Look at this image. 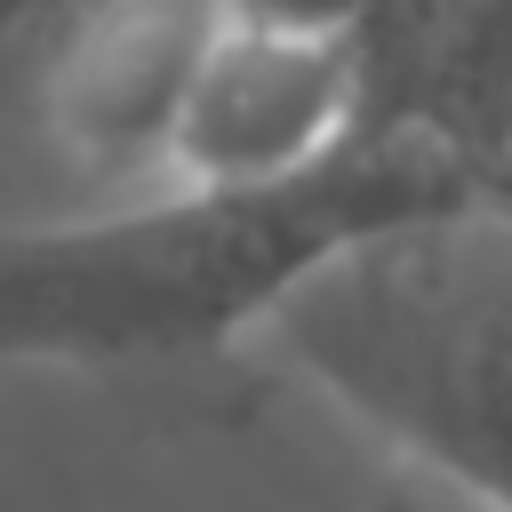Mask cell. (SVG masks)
Masks as SVG:
<instances>
[{"label": "cell", "instance_id": "cell-5", "mask_svg": "<svg viewBox=\"0 0 512 512\" xmlns=\"http://www.w3.org/2000/svg\"><path fill=\"white\" fill-rule=\"evenodd\" d=\"M352 48L368 136H416L472 184L512 152V0H376Z\"/></svg>", "mask_w": 512, "mask_h": 512}, {"label": "cell", "instance_id": "cell-6", "mask_svg": "<svg viewBox=\"0 0 512 512\" xmlns=\"http://www.w3.org/2000/svg\"><path fill=\"white\" fill-rule=\"evenodd\" d=\"M480 200H488L496 216H512V152H504V160H496V168L480 176Z\"/></svg>", "mask_w": 512, "mask_h": 512}, {"label": "cell", "instance_id": "cell-4", "mask_svg": "<svg viewBox=\"0 0 512 512\" xmlns=\"http://www.w3.org/2000/svg\"><path fill=\"white\" fill-rule=\"evenodd\" d=\"M64 40L48 56V136L104 184H160L184 80L216 32V0H56Z\"/></svg>", "mask_w": 512, "mask_h": 512}, {"label": "cell", "instance_id": "cell-1", "mask_svg": "<svg viewBox=\"0 0 512 512\" xmlns=\"http://www.w3.org/2000/svg\"><path fill=\"white\" fill-rule=\"evenodd\" d=\"M472 200L464 160L360 136L296 184H152L88 216H0V368L216 384L344 248Z\"/></svg>", "mask_w": 512, "mask_h": 512}, {"label": "cell", "instance_id": "cell-2", "mask_svg": "<svg viewBox=\"0 0 512 512\" xmlns=\"http://www.w3.org/2000/svg\"><path fill=\"white\" fill-rule=\"evenodd\" d=\"M264 344L464 512H512V216L472 200L344 248Z\"/></svg>", "mask_w": 512, "mask_h": 512}, {"label": "cell", "instance_id": "cell-3", "mask_svg": "<svg viewBox=\"0 0 512 512\" xmlns=\"http://www.w3.org/2000/svg\"><path fill=\"white\" fill-rule=\"evenodd\" d=\"M368 136V96H360V48L352 40H312V32H264L216 16L176 128L160 184H200V192H256V184H296L352 152Z\"/></svg>", "mask_w": 512, "mask_h": 512}]
</instances>
